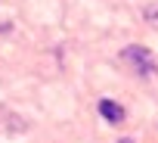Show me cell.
Returning <instances> with one entry per match:
<instances>
[{
	"label": "cell",
	"instance_id": "6da1fadb",
	"mask_svg": "<svg viewBox=\"0 0 158 143\" xmlns=\"http://www.w3.org/2000/svg\"><path fill=\"white\" fill-rule=\"evenodd\" d=\"M121 59L133 68V75H155V56L146 50V47H136V44H130V47H124V53H121Z\"/></svg>",
	"mask_w": 158,
	"mask_h": 143
},
{
	"label": "cell",
	"instance_id": "7a4b0ae2",
	"mask_svg": "<svg viewBox=\"0 0 158 143\" xmlns=\"http://www.w3.org/2000/svg\"><path fill=\"white\" fill-rule=\"evenodd\" d=\"M99 115H102L109 124H121V121H124V109H121L118 103H112V100H102V103H99Z\"/></svg>",
	"mask_w": 158,
	"mask_h": 143
},
{
	"label": "cell",
	"instance_id": "3957f363",
	"mask_svg": "<svg viewBox=\"0 0 158 143\" xmlns=\"http://www.w3.org/2000/svg\"><path fill=\"white\" fill-rule=\"evenodd\" d=\"M146 19H152V25L158 28V10L155 6H146Z\"/></svg>",
	"mask_w": 158,
	"mask_h": 143
},
{
	"label": "cell",
	"instance_id": "277c9868",
	"mask_svg": "<svg viewBox=\"0 0 158 143\" xmlns=\"http://www.w3.org/2000/svg\"><path fill=\"white\" fill-rule=\"evenodd\" d=\"M121 143H133V140H121Z\"/></svg>",
	"mask_w": 158,
	"mask_h": 143
}]
</instances>
